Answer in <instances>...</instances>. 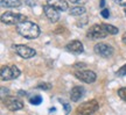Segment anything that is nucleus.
I'll list each match as a JSON object with an SVG mask.
<instances>
[{"label":"nucleus","instance_id":"27","mask_svg":"<svg viewBox=\"0 0 126 115\" xmlns=\"http://www.w3.org/2000/svg\"><path fill=\"white\" fill-rule=\"evenodd\" d=\"M26 94H27V93L25 92V91H22V89H21V91H19V95H26Z\"/></svg>","mask_w":126,"mask_h":115},{"label":"nucleus","instance_id":"9","mask_svg":"<svg viewBox=\"0 0 126 115\" xmlns=\"http://www.w3.org/2000/svg\"><path fill=\"white\" fill-rule=\"evenodd\" d=\"M94 52L102 56V57H110L113 53V48L110 44H106V43H98V44L94 45Z\"/></svg>","mask_w":126,"mask_h":115},{"label":"nucleus","instance_id":"14","mask_svg":"<svg viewBox=\"0 0 126 115\" xmlns=\"http://www.w3.org/2000/svg\"><path fill=\"white\" fill-rule=\"evenodd\" d=\"M0 5L4 8H15L21 6V1L20 0H1Z\"/></svg>","mask_w":126,"mask_h":115},{"label":"nucleus","instance_id":"22","mask_svg":"<svg viewBox=\"0 0 126 115\" xmlns=\"http://www.w3.org/2000/svg\"><path fill=\"white\" fill-rule=\"evenodd\" d=\"M100 14H102V16H103L104 19H108L109 16H110V12H109V9H106V8L102 9V12H100Z\"/></svg>","mask_w":126,"mask_h":115},{"label":"nucleus","instance_id":"6","mask_svg":"<svg viewBox=\"0 0 126 115\" xmlns=\"http://www.w3.org/2000/svg\"><path fill=\"white\" fill-rule=\"evenodd\" d=\"M14 50L15 52L18 53L20 57L25 58V59H28V58L34 57L36 55V51L31 47H27V45L23 44H15L14 45Z\"/></svg>","mask_w":126,"mask_h":115},{"label":"nucleus","instance_id":"17","mask_svg":"<svg viewBox=\"0 0 126 115\" xmlns=\"http://www.w3.org/2000/svg\"><path fill=\"white\" fill-rule=\"evenodd\" d=\"M29 102L32 105H40L42 102V97L41 95H34V97H32L29 99Z\"/></svg>","mask_w":126,"mask_h":115},{"label":"nucleus","instance_id":"28","mask_svg":"<svg viewBox=\"0 0 126 115\" xmlns=\"http://www.w3.org/2000/svg\"><path fill=\"white\" fill-rule=\"evenodd\" d=\"M104 5H105V0H100V7L102 8L104 7Z\"/></svg>","mask_w":126,"mask_h":115},{"label":"nucleus","instance_id":"11","mask_svg":"<svg viewBox=\"0 0 126 115\" xmlns=\"http://www.w3.org/2000/svg\"><path fill=\"white\" fill-rule=\"evenodd\" d=\"M84 92H85V89H83L82 86H75V87H72L71 92H70V99H71V101L76 102L78 100H81L83 95H84Z\"/></svg>","mask_w":126,"mask_h":115},{"label":"nucleus","instance_id":"3","mask_svg":"<svg viewBox=\"0 0 126 115\" xmlns=\"http://www.w3.org/2000/svg\"><path fill=\"white\" fill-rule=\"evenodd\" d=\"M99 105L97 100H90L81 103L79 106L77 107V115H94L96 113V111H98Z\"/></svg>","mask_w":126,"mask_h":115},{"label":"nucleus","instance_id":"21","mask_svg":"<svg viewBox=\"0 0 126 115\" xmlns=\"http://www.w3.org/2000/svg\"><path fill=\"white\" fill-rule=\"evenodd\" d=\"M59 101L61 102V103L63 105V107H64V111H65V114H69V112H70V106H69V105H68V103H67L65 101H64V100H61V99H60Z\"/></svg>","mask_w":126,"mask_h":115},{"label":"nucleus","instance_id":"7","mask_svg":"<svg viewBox=\"0 0 126 115\" xmlns=\"http://www.w3.org/2000/svg\"><path fill=\"white\" fill-rule=\"evenodd\" d=\"M4 105L6 106L7 109L12 112L15 111H20L23 108V103L22 101H20L19 99H16L15 97H6L4 98Z\"/></svg>","mask_w":126,"mask_h":115},{"label":"nucleus","instance_id":"18","mask_svg":"<svg viewBox=\"0 0 126 115\" xmlns=\"http://www.w3.org/2000/svg\"><path fill=\"white\" fill-rule=\"evenodd\" d=\"M37 89L47 91V89H51V84H49V83H41V84L37 85Z\"/></svg>","mask_w":126,"mask_h":115},{"label":"nucleus","instance_id":"19","mask_svg":"<svg viewBox=\"0 0 126 115\" xmlns=\"http://www.w3.org/2000/svg\"><path fill=\"white\" fill-rule=\"evenodd\" d=\"M118 95L120 97V99H123L124 101H126V87L118 89Z\"/></svg>","mask_w":126,"mask_h":115},{"label":"nucleus","instance_id":"20","mask_svg":"<svg viewBox=\"0 0 126 115\" xmlns=\"http://www.w3.org/2000/svg\"><path fill=\"white\" fill-rule=\"evenodd\" d=\"M117 75L120 76V77H124V76H126V64H125V65H123V66L117 71Z\"/></svg>","mask_w":126,"mask_h":115},{"label":"nucleus","instance_id":"16","mask_svg":"<svg viewBox=\"0 0 126 115\" xmlns=\"http://www.w3.org/2000/svg\"><path fill=\"white\" fill-rule=\"evenodd\" d=\"M104 28L106 29V31H108L109 34H112V35H116V34H118V28L117 27L112 26V25H108V23H103Z\"/></svg>","mask_w":126,"mask_h":115},{"label":"nucleus","instance_id":"4","mask_svg":"<svg viewBox=\"0 0 126 115\" xmlns=\"http://www.w3.org/2000/svg\"><path fill=\"white\" fill-rule=\"evenodd\" d=\"M20 76V70L15 65H5L1 67L0 77L1 80H12Z\"/></svg>","mask_w":126,"mask_h":115},{"label":"nucleus","instance_id":"15","mask_svg":"<svg viewBox=\"0 0 126 115\" xmlns=\"http://www.w3.org/2000/svg\"><path fill=\"white\" fill-rule=\"evenodd\" d=\"M85 13V8L83 6H76V7H72L69 11V14L70 15H74V16H79L82 14Z\"/></svg>","mask_w":126,"mask_h":115},{"label":"nucleus","instance_id":"31","mask_svg":"<svg viewBox=\"0 0 126 115\" xmlns=\"http://www.w3.org/2000/svg\"><path fill=\"white\" fill-rule=\"evenodd\" d=\"M125 15H126V7H125Z\"/></svg>","mask_w":126,"mask_h":115},{"label":"nucleus","instance_id":"2","mask_svg":"<svg viewBox=\"0 0 126 115\" xmlns=\"http://www.w3.org/2000/svg\"><path fill=\"white\" fill-rule=\"evenodd\" d=\"M27 21V16L20 13H13V12H6L1 15V22L5 25H16Z\"/></svg>","mask_w":126,"mask_h":115},{"label":"nucleus","instance_id":"8","mask_svg":"<svg viewBox=\"0 0 126 115\" xmlns=\"http://www.w3.org/2000/svg\"><path fill=\"white\" fill-rule=\"evenodd\" d=\"M75 77L77 79H79L81 81H84L86 84H91L94 83L97 76L94 73V71H90V70H85V71H76L75 72Z\"/></svg>","mask_w":126,"mask_h":115},{"label":"nucleus","instance_id":"5","mask_svg":"<svg viewBox=\"0 0 126 115\" xmlns=\"http://www.w3.org/2000/svg\"><path fill=\"white\" fill-rule=\"evenodd\" d=\"M108 31L104 28L103 25H94L90 27V29L86 33V36L91 40H99V38H105L108 36Z\"/></svg>","mask_w":126,"mask_h":115},{"label":"nucleus","instance_id":"25","mask_svg":"<svg viewBox=\"0 0 126 115\" xmlns=\"http://www.w3.org/2000/svg\"><path fill=\"white\" fill-rule=\"evenodd\" d=\"M75 66H76V67H84V66H85V64H84V63H77Z\"/></svg>","mask_w":126,"mask_h":115},{"label":"nucleus","instance_id":"12","mask_svg":"<svg viewBox=\"0 0 126 115\" xmlns=\"http://www.w3.org/2000/svg\"><path fill=\"white\" fill-rule=\"evenodd\" d=\"M67 49L69 51H71L74 53H82L84 51V48H83V44H82V42L79 41H71V42H69L67 44Z\"/></svg>","mask_w":126,"mask_h":115},{"label":"nucleus","instance_id":"10","mask_svg":"<svg viewBox=\"0 0 126 115\" xmlns=\"http://www.w3.org/2000/svg\"><path fill=\"white\" fill-rule=\"evenodd\" d=\"M43 12H45L46 16L48 18V20H49L50 22H57L60 20V11L54 8L53 6L47 4L43 7Z\"/></svg>","mask_w":126,"mask_h":115},{"label":"nucleus","instance_id":"29","mask_svg":"<svg viewBox=\"0 0 126 115\" xmlns=\"http://www.w3.org/2000/svg\"><path fill=\"white\" fill-rule=\"evenodd\" d=\"M55 111H56V108H55V107H53V108H50V109H49L50 113H51V112H55Z\"/></svg>","mask_w":126,"mask_h":115},{"label":"nucleus","instance_id":"23","mask_svg":"<svg viewBox=\"0 0 126 115\" xmlns=\"http://www.w3.org/2000/svg\"><path fill=\"white\" fill-rule=\"evenodd\" d=\"M25 2H26V5H28L29 7H34L37 2H36V0H25Z\"/></svg>","mask_w":126,"mask_h":115},{"label":"nucleus","instance_id":"30","mask_svg":"<svg viewBox=\"0 0 126 115\" xmlns=\"http://www.w3.org/2000/svg\"><path fill=\"white\" fill-rule=\"evenodd\" d=\"M81 0H71V2H79Z\"/></svg>","mask_w":126,"mask_h":115},{"label":"nucleus","instance_id":"24","mask_svg":"<svg viewBox=\"0 0 126 115\" xmlns=\"http://www.w3.org/2000/svg\"><path fill=\"white\" fill-rule=\"evenodd\" d=\"M116 4L120 5V6H126V0H113Z\"/></svg>","mask_w":126,"mask_h":115},{"label":"nucleus","instance_id":"26","mask_svg":"<svg viewBox=\"0 0 126 115\" xmlns=\"http://www.w3.org/2000/svg\"><path fill=\"white\" fill-rule=\"evenodd\" d=\"M122 41L124 44H126V33H124V35H123V37H122Z\"/></svg>","mask_w":126,"mask_h":115},{"label":"nucleus","instance_id":"13","mask_svg":"<svg viewBox=\"0 0 126 115\" xmlns=\"http://www.w3.org/2000/svg\"><path fill=\"white\" fill-rule=\"evenodd\" d=\"M47 4L53 6L54 8L59 9V11H67L68 9V4L65 0H47Z\"/></svg>","mask_w":126,"mask_h":115},{"label":"nucleus","instance_id":"1","mask_svg":"<svg viewBox=\"0 0 126 115\" xmlns=\"http://www.w3.org/2000/svg\"><path fill=\"white\" fill-rule=\"evenodd\" d=\"M16 31L22 37L28 38V40H34L40 35L39 26L34 22H31V21H25V22L19 23L16 27Z\"/></svg>","mask_w":126,"mask_h":115}]
</instances>
